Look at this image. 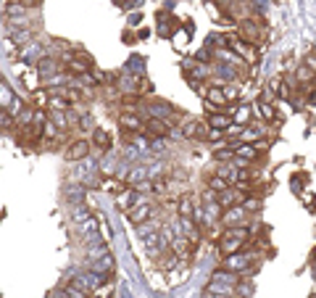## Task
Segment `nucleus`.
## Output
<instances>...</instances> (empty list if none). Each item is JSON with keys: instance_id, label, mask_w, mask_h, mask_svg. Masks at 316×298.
I'll use <instances>...</instances> for the list:
<instances>
[{"instance_id": "obj_1", "label": "nucleus", "mask_w": 316, "mask_h": 298, "mask_svg": "<svg viewBox=\"0 0 316 298\" xmlns=\"http://www.w3.org/2000/svg\"><path fill=\"white\" fill-rule=\"evenodd\" d=\"M250 264H253V254H243V251H237V254L224 256L221 269H227V272H235V275H248V272H250Z\"/></svg>"}, {"instance_id": "obj_2", "label": "nucleus", "mask_w": 316, "mask_h": 298, "mask_svg": "<svg viewBox=\"0 0 316 298\" xmlns=\"http://www.w3.org/2000/svg\"><path fill=\"white\" fill-rule=\"evenodd\" d=\"M221 225L224 227H235V225H245L248 222V211L243 206H229V209H221Z\"/></svg>"}, {"instance_id": "obj_3", "label": "nucleus", "mask_w": 316, "mask_h": 298, "mask_svg": "<svg viewBox=\"0 0 316 298\" xmlns=\"http://www.w3.org/2000/svg\"><path fill=\"white\" fill-rule=\"evenodd\" d=\"M151 217H153V206L148 201L137 203V206H132V209H127V219L132 222V225H145Z\"/></svg>"}, {"instance_id": "obj_4", "label": "nucleus", "mask_w": 316, "mask_h": 298, "mask_svg": "<svg viewBox=\"0 0 316 298\" xmlns=\"http://www.w3.org/2000/svg\"><path fill=\"white\" fill-rule=\"evenodd\" d=\"M143 132H148V135H158V137H166L171 132V127H169V122L166 119H156V116H151L148 122L143 124Z\"/></svg>"}, {"instance_id": "obj_5", "label": "nucleus", "mask_w": 316, "mask_h": 298, "mask_svg": "<svg viewBox=\"0 0 316 298\" xmlns=\"http://www.w3.org/2000/svg\"><path fill=\"white\" fill-rule=\"evenodd\" d=\"M90 153V143L87 140H74V143H69V148H66V161H79V158H85Z\"/></svg>"}, {"instance_id": "obj_6", "label": "nucleus", "mask_w": 316, "mask_h": 298, "mask_svg": "<svg viewBox=\"0 0 316 298\" xmlns=\"http://www.w3.org/2000/svg\"><path fill=\"white\" fill-rule=\"evenodd\" d=\"M258 156H261V153H258V148H256V145H248V143L235 145V158H237L240 164H245V161H256Z\"/></svg>"}, {"instance_id": "obj_7", "label": "nucleus", "mask_w": 316, "mask_h": 298, "mask_svg": "<svg viewBox=\"0 0 316 298\" xmlns=\"http://www.w3.org/2000/svg\"><path fill=\"white\" fill-rule=\"evenodd\" d=\"M179 135H182V137H187V140H198V137L206 135V129H203V124L198 122V119H187Z\"/></svg>"}, {"instance_id": "obj_8", "label": "nucleus", "mask_w": 316, "mask_h": 298, "mask_svg": "<svg viewBox=\"0 0 316 298\" xmlns=\"http://www.w3.org/2000/svg\"><path fill=\"white\" fill-rule=\"evenodd\" d=\"M90 267L100 275H111L116 269V262H114V256H111V251H108V254H103L100 259H95V262H90Z\"/></svg>"}, {"instance_id": "obj_9", "label": "nucleus", "mask_w": 316, "mask_h": 298, "mask_svg": "<svg viewBox=\"0 0 316 298\" xmlns=\"http://www.w3.org/2000/svg\"><path fill=\"white\" fill-rule=\"evenodd\" d=\"M79 277H82V283H85L87 291H95V288H100V285L108 280V275H100V272H95V269H90V272L79 275Z\"/></svg>"}, {"instance_id": "obj_10", "label": "nucleus", "mask_w": 316, "mask_h": 298, "mask_svg": "<svg viewBox=\"0 0 316 298\" xmlns=\"http://www.w3.org/2000/svg\"><path fill=\"white\" fill-rule=\"evenodd\" d=\"M55 71H58V63H55L53 58H40L37 61V74H40L45 82H50Z\"/></svg>"}, {"instance_id": "obj_11", "label": "nucleus", "mask_w": 316, "mask_h": 298, "mask_svg": "<svg viewBox=\"0 0 316 298\" xmlns=\"http://www.w3.org/2000/svg\"><path fill=\"white\" fill-rule=\"evenodd\" d=\"M206 100H208L211 106H216V111H219V108H224L227 95H224V90H221V87L213 85V87H208V90H206Z\"/></svg>"}, {"instance_id": "obj_12", "label": "nucleus", "mask_w": 316, "mask_h": 298, "mask_svg": "<svg viewBox=\"0 0 316 298\" xmlns=\"http://www.w3.org/2000/svg\"><path fill=\"white\" fill-rule=\"evenodd\" d=\"M148 114L156 116V119H166V116H171V106L166 103V100H153V103L148 106Z\"/></svg>"}, {"instance_id": "obj_13", "label": "nucleus", "mask_w": 316, "mask_h": 298, "mask_svg": "<svg viewBox=\"0 0 316 298\" xmlns=\"http://www.w3.org/2000/svg\"><path fill=\"white\" fill-rule=\"evenodd\" d=\"M119 124L124 129H132V132H143V119L137 114H122L119 116Z\"/></svg>"}, {"instance_id": "obj_14", "label": "nucleus", "mask_w": 316, "mask_h": 298, "mask_svg": "<svg viewBox=\"0 0 316 298\" xmlns=\"http://www.w3.org/2000/svg\"><path fill=\"white\" fill-rule=\"evenodd\" d=\"M95 230H98V219L92 217V214H90L85 222H79V232H82L87 240H98V232H95Z\"/></svg>"}, {"instance_id": "obj_15", "label": "nucleus", "mask_w": 316, "mask_h": 298, "mask_svg": "<svg viewBox=\"0 0 316 298\" xmlns=\"http://www.w3.org/2000/svg\"><path fill=\"white\" fill-rule=\"evenodd\" d=\"M176 209H179V217H190L192 219V214H195V203H192V195L190 193H184L179 201H176Z\"/></svg>"}, {"instance_id": "obj_16", "label": "nucleus", "mask_w": 316, "mask_h": 298, "mask_svg": "<svg viewBox=\"0 0 316 298\" xmlns=\"http://www.w3.org/2000/svg\"><path fill=\"white\" fill-rule=\"evenodd\" d=\"M219 251H221L224 256H229V254H237V251H243V240H235V238H221Z\"/></svg>"}, {"instance_id": "obj_17", "label": "nucleus", "mask_w": 316, "mask_h": 298, "mask_svg": "<svg viewBox=\"0 0 316 298\" xmlns=\"http://www.w3.org/2000/svg\"><path fill=\"white\" fill-rule=\"evenodd\" d=\"M122 177H127L129 185H140V182H145V180H148V172L143 169V166H135V169H124V172H122Z\"/></svg>"}, {"instance_id": "obj_18", "label": "nucleus", "mask_w": 316, "mask_h": 298, "mask_svg": "<svg viewBox=\"0 0 316 298\" xmlns=\"http://www.w3.org/2000/svg\"><path fill=\"white\" fill-rule=\"evenodd\" d=\"M248 235H250V232H248V227H245V225L224 227V232H221V238H235V240H243V243L248 240Z\"/></svg>"}, {"instance_id": "obj_19", "label": "nucleus", "mask_w": 316, "mask_h": 298, "mask_svg": "<svg viewBox=\"0 0 316 298\" xmlns=\"http://www.w3.org/2000/svg\"><path fill=\"white\" fill-rule=\"evenodd\" d=\"M69 108V100L58 95V92H53L50 90V98H48V111H66Z\"/></svg>"}, {"instance_id": "obj_20", "label": "nucleus", "mask_w": 316, "mask_h": 298, "mask_svg": "<svg viewBox=\"0 0 316 298\" xmlns=\"http://www.w3.org/2000/svg\"><path fill=\"white\" fill-rule=\"evenodd\" d=\"M208 124H211L213 129H221V132H224V129L232 124V116H229V114H213V116L208 119Z\"/></svg>"}, {"instance_id": "obj_21", "label": "nucleus", "mask_w": 316, "mask_h": 298, "mask_svg": "<svg viewBox=\"0 0 316 298\" xmlns=\"http://www.w3.org/2000/svg\"><path fill=\"white\" fill-rule=\"evenodd\" d=\"M48 114H50V124H53L55 129H66V124H69L66 111H48Z\"/></svg>"}, {"instance_id": "obj_22", "label": "nucleus", "mask_w": 316, "mask_h": 298, "mask_svg": "<svg viewBox=\"0 0 316 298\" xmlns=\"http://www.w3.org/2000/svg\"><path fill=\"white\" fill-rule=\"evenodd\" d=\"M295 77H298V82L303 87L314 85V69L311 66H298V71H295Z\"/></svg>"}, {"instance_id": "obj_23", "label": "nucleus", "mask_w": 316, "mask_h": 298, "mask_svg": "<svg viewBox=\"0 0 316 298\" xmlns=\"http://www.w3.org/2000/svg\"><path fill=\"white\" fill-rule=\"evenodd\" d=\"M229 188V182L224 180V177H219V174H213V177H208V190H213V193H221V190H227Z\"/></svg>"}, {"instance_id": "obj_24", "label": "nucleus", "mask_w": 316, "mask_h": 298, "mask_svg": "<svg viewBox=\"0 0 316 298\" xmlns=\"http://www.w3.org/2000/svg\"><path fill=\"white\" fill-rule=\"evenodd\" d=\"M232 122H235V124H248V122H250V108H248V106L235 108V116H232Z\"/></svg>"}, {"instance_id": "obj_25", "label": "nucleus", "mask_w": 316, "mask_h": 298, "mask_svg": "<svg viewBox=\"0 0 316 298\" xmlns=\"http://www.w3.org/2000/svg\"><path fill=\"white\" fill-rule=\"evenodd\" d=\"M92 143H95L98 148H111V137L106 129H95V135H92Z\"/></svg>"}, {"instance_id": "obj_26", "label": "nucleus", "mask_w": 316, "mask_h": 298, "mask_svg": "<svg viewBox=\"0 0 316 298\" xmlns=\"http://www.w3.org/2000/svg\"><path fill=\"white\" fill-rule=\"evenodd\" d=\"M103 254H108V246H106V243L90 246V251H87V259H90V262H95V259H100Z\"/></svg>"}, {"instance_id": "obj_27", "label": "nucleus", "mask_w": 316, "mask_h": 298, "mask_svg": "<svg viewBox=\"0 0 316 298\" xmlns=\"http://www.w3.org/2000/svg\"><path fill=\"white\" fill-rule=\"evenodd\" d=\"M5 13L11 16V18H18V16H24V13H26V5H21V3H16V0H13V3H8Z\"/></svg>"}, {"instance_id": "obj_28", "label": "nucleus", "mask_w": 316, "mask_h": 298, "mask_svg": "<svg viewBox=\"0 0 316 298\" xmlns=\"http://www.w3.org/2000/svg\"><path fill=\"white\" fill-rule=\"evenodd\" d=\"M256 111H258V114H261L264 119H269V122H272V119L277 116V114H274V108H272V106H269V103H264V98H261V100H258V108H256Z\"/></svg>"}, {"instance_id": "obj_29", "label": "nucleus", "mask_w": 316, "mask_h": 298, "mask_svg": "<svg viewBox=\"0 0 316 298\" xmlns=\"http://www.w3.org/2000/svg\"><path fill=\"white\" fill-rule=\"evenodd\" d=\"M103 190H108V193H114V195H119L124 190V185L119 182V180H103Z\"/></svg>"}, {"instance_id": "obj_30", "label": "nucleus", "mask_w": 316, "mask_h": 298, "mask_svg": "<svg viewBox=\"0 0 316 298\" xmlns=\"http://www.w3.org/2000/svg\"><path fill=\"white\" fill-rule=\"evenodd\" d=\"M169 275H171V280H169L171 285H176V283H184V280H187V269H184V267H182V269H171Z\"/></svg>"}, {"instance_id": "obj_31", "label": "nucleus", "mask_w": 316, "mask_h": 298, "mask_svg": "<svg viewBox=\"0 0 316 298\" xmlns=\"http://www.w3.org/2000/svg\"><path fill=\"white\" fill-rule=\"evenodd\" d=\"M13 122H16V119L8 114V111H0V132H5L8 127H13Z\"/></svg>"}, {"instance_id": "obj_32", "label": "nucleus", "mask_w": 316, "mask_h": 298, "mask_svg": "<svg viewBox=\"0 0 316 298\" xmlns=\"http://www.w3.org/2000/svg\"><path fill=\"white\" fill-rule=\"evenodd\" d=\"M240 206H243V209L250 214V211L261 209V201H258V198H243V203H240Z\"/></svg>"}, {"instance_id": "obj_33", "label": "nucleus", "mask_w": 316, "mask_h": 298, "mask_svg": "<svg viewBox=\"0 0 316 298\" xmlns=\"http://www.w3.org/2000/svg\"><path fill=\"white\" fill-rule=\"evenodd\" d=\"M32 119H34V111H32V108H21V114L16 116V122H18V124H29Z\"/></svg>"}, {"instance_id": "obj_34", "label": "nucleus", "mask_w": 316, "mask_h": 298, "mask_svg": "<svg viewBox=\"0 0 316 298\" xmlns=\"http://www.w3.org/2000/svg\"><path fill=\"white\" fill-rule=\"evenodd\" d=\"M58 95H63V98L69 100V103H71V100H74V103H77V100H79V90H74V87H66V90H61Z\"/></svg>"}, {"instance_id": "obj_35", "label": "nucleus", "mask_w": 316, "mask_h": 298, "mask_svg": "<svg viewBox=\"0 0 316 298\" xmlns=\"http://www.w3.org/2000/svg\"><path fill=\"white\" fill-rule=\"evenodd\" d=\"M87 217H90V211L85 206H74V219H77V225H79V222H85Z\"/></svg>"}, {"instance_id": "obj_36", "label": "nucleus", "mask_w": 316, "mask_h": 298, "mask_svg": "<svg viewBox=\"0 0 316 298\" xmlns=\"http://www.w3.org/2000/svg\"><path fill=\"white\" fill-rule=\"evenodd\" d=\"M122 103H124L127 108H137L135 103H140V98H137V95H124V98H122Z\"/></svg>"}, {"instance_id": "obj_37", "label": "nucleus", "mask_w": 316, "mask_h": 298, "mask_svg": "<svg viewBox=\"0 0 316 298\" xmlns=\"http://www.w3.org/2000/svg\"><path fill=\"white\" fill-rule=\"evenodd\" d=\"M82 195H85V193H82V188H71L69 198H71V201H82Z\"/></svg>"}, {"instance_id": "obj_38", "label": "nucleus", "mask_w": 316, "mask_h": 298, "mask_svg": "<svg viewBox=\"0 0 316 298\" xmlns=\"http://www.w3.org/2000/svg\"><path fill=\"white\" fill-rule=\"evenodd\" d=\"M219 137H224V132H221V129H208V140H219Z\"/></svg>"}, {"instance_id": "obj_39", "label": "nucleus", "mask_w": 316, "mask_h": 298, "mask_svg": "<svg viewBox=\"0 0 316 298\" xmlns=\"http://www.w3.org/2000/svg\"><path fill=\"white\" fill-rule=\"evenodd\" d=\"M243 137H245V140H256L258 132H256V129H248V132H243Z\"/></svg>"}, {"instance_id": "obj_40", "label": "nucleus", "mask_w": 316, "mask_h": 298, "mask_svg": "<svg viewBox=\"0 0 316 298\" xmlns=\"http://www.w3.org/2000/svg\"><path fill=\"white\" fill-rule=\"evenodd\" d=\"M100 230H103V240H108L111 232H108V225H106V222H100Z\"/></svg>"}, {"instance_id": "obj_41", "label": "nucleus", "mask_w": 316, "mask_h": 298, "mask_svg": "<svg viewBox=\"0 0 316 298\" xmlns=\"http://www.w3.org/2000/svg\"><path fill=\"white\" fill-rule=\"evenodd\" d=\"M314 298H316V296H314Z\"/></svg>"}]
</instances>
